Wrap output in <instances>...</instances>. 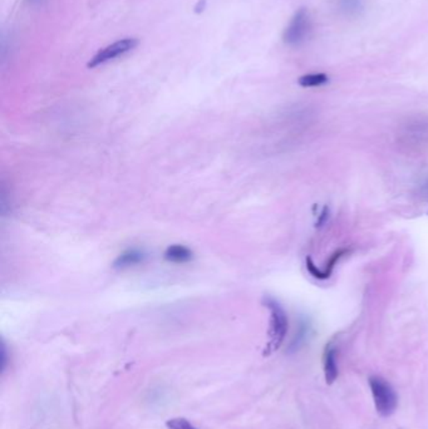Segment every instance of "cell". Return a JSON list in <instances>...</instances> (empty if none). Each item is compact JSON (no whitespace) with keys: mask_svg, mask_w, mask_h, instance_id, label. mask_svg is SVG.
<instances>
[{"mask_svg":"<svg viewBox=\"0 0 428 429\" xmlns=\"http://www.w3.org/2000/svg\"><path fill=\"white\" fill-rule=\"evenodd\" d=\"M422 192L428 196V180L425 182V185L422 186Z\"/></svg>","mask_w":428,"mask_h":429,"instance_id":"8fae6325","label":"cell"},{"mask_svg":"<svg viewBox=\"0 0 428 429\" xmlns=\"http://www.w3.org/2000/svg\"><path fill=\"white\" fill-rule=\"evenodd\" d=\"M193 257V251L184 245H171L165 251V259L168 263H188Z\"/></svg>","mask_w":428,"mask_h":429,"instance_id":"52a82bcc","label":"cell"},{"mask_svg":"<svg viewBox=\"0 0 428 429\" xmlns=\"http://www.w3.org/2000/svg\"><path fill=\"white\" fill-rule=\"evenodd\" d=\"M146 255L144 251L137 249H130L122 252L115 261L116 269H127L131 266H136L139 263H144L146 260Z\"/></svg>","mask_w":428,"mask_h":429,"instance_id":"8992f818","label":"cell"},{"mask_svg":"<svg viewBox=\"0 0 428 429\" xmlns=\"http://www.w3.org/2000/svg\"><path fill=\"white\" fill-rule=\"evenodd\" d=\"M328 81H329V78L324 73H311V74L300 77L298 82L302 87L311 88V87H320V86L327 83Z\"/></svg>","mask_w":428,"mask_h":429,"instance_id":"ba28073f","label":"cell"},{"mask_svg":"<svg viewBox=\"0 0 428 429\" xmlns=\"http://www.w3.org/2000/svg\"><path fill=\"white\" fill-rule=\"evenodd\" d=\"M337 3L339 12L347 17L357 15L363 9V0H338Z\"/></svg>","mask_w":428,"mask_h":429,"instance_id":"9c48e42d","label":"cell"},{"mask_svg":"<svg viewBox=\"0 0 428 429\" xmlns=\"http://www.w3.org/2000/svg\"><path fill=\"white\" fill-rule=\"evenodd\" d=\"M323 369H324L325 381L331 384L338 378V361H337V350L329 344L325 348L323 355Z\"/></svg>","mask_w":428,"mask_h":429,"instance_id":"5b68a950","label":"cell"},{"mask_svg":"<svg viewBox=\"0 0 428 429\" xmlns=\"http://www.w3.org/2000/svg\"><path fill=\"white\" fill-rule=\"evenodd\" d=\"M167 429H197L186 418H173L166 422Z\"/></svg>","mask_w":428,"mask_h":429,"instance_id":"30bf717a","label":"cell"},{"mask_svg":"<svg viewBox=\"0 0 428 429\" xmlns=\"http://www.w3.org/2000/svg\"><path fill=\"white\" fill-rule=\"evenodd\" d=\"M265 306L269 309L270 312V326L268 332V344L265 346L264 355L268 357L283 346L285 337L288 334L289 329V320L288 315L283 309V306L279 304L274 299H265Z\"/></svg>","mask_w":428,"mask_h":429,"instance_id":"6da1fadb","label":"cell"},{"mask_svg":"<svg viewBox=\"0 0 428 429\" xmlns=\"http://www.w3.org/2000/svg\"><path fill=\"white\" fill-rule=\"evenodd\" d=\"M311 30V19L309 12L302 8L295 14L293 15V18L290 19L288 27L284 30L283 41L288 46H299L300 43H303Z\"/></svg>","mask_w":428,"mask_h":429,"instance_id":"3957f363","label":"cell"},{"mask_svg":"<svg viewBox=\"0 0 428 429\" xmlns=\"http://www.w3.org/2000/svg\"><path fill=\"white\" fill-rule=\"evenodd\" d=\"M32 1H35V0H32Z\"/></svg>","mask_w":428,"mask_h":429,"instance_id":"7c38bea8","label":"cell"},{"mask_svg":"<svg viewBox=\"0 0 428 429\" xmlns=\"http://www.w3.org/2000/svg\"><path fill=\"white\" fill-rule=\"evenodd\" d=\"M138 41L136 38H124L119 39L117 42L112 43L110 46L104 47L97 52L96 56L90 59L87 67L88 68H96L106 63L112 62L115 59H117L119 57L124 56L127 53H130L131 50L137 47Z\"/></svg>","mask_w":428,"mask_h":429,"instance_id":"277c9868","label":"cell"},{"mask_svg":"<svg viewBox=\"0 0 428 429\" xmlns=\"http://www.w3.org/2000/svg\"><path fill=\"white\" fill-rule=\"evenodd\" d=\"M368 381L372 392L376 410L382 417L393 415L398 406V397L396 395L393 387L389 384V381L380 377H371Z\"/></svg>","mask_w":428,"mask_h":429,"instance_id":"7a4b0ae2","label":"cell"}]
</instances>
